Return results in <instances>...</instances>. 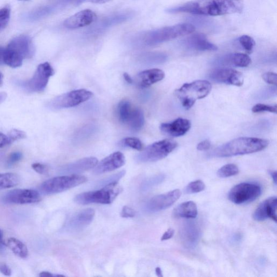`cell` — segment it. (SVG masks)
<instances>
[{
  "instance_id": "6da1fadb",
  "label": "cell",
  "mask_w": 277,
  "mask_h": 277,
  "mask_svg": "<svg viewBox=\"0 0 277 277\" xmlns=\"http://www.w3.org/2000/svg\"><path fill=\"white\" fill-rule=\"evenodd\" d=\"M268 140L256 138L242 137L229 141L215 149L213 157L224 158L253 154L267 148Z\"/></svg>"
},
{
  "instance_id": "7a4b0ae2",
  "label": "cell",
  "mask_w": 277,
  "mask_h": 277,
  "mask_svg": "<svg viewBox=\"0 0 277 277\" xmlns=\"http://www.w3.org/2000/svg\"><path fill=\"white\" fill-rule=\"evenodd\" d=\"M34 54L35 47L31 38L26 36L17 37L5 49L4 63L10 67H19L24 59L31 58Z\"/></svg>"
},
{
  "instance_id": "3957f363",
  "label": "cell",
  "mask_w": 277,
  "mask_h": 277,
  "mask_svg": "<svg viewBox=\"0 0 277 277\" xmlns=\"http://www.w3.org/2000/svg\"><path fill=\"white\" fill-rule=\"evenodd\" d=\"M212 89L211 83L206 80H197L185 83L175 91V95L186 110H189L197 100L205 98Z\"/></svg>"
},
{
  "instance_id": "277c9868",
  "label": "cell",
  "mask_w": 277,
  "mask_h": 277,
  "mask_svg": "<svg viewBox=\"0 0 277 277\" xmlns=\"http://www.w3.org/2000/svg\"><path fill=\"white\" fill-rule=\"evenodd\" d=\"M122 188L117 183L104 186L100 190L85 192L78 195L75 198V201L80 205H87L97 203L101 204H110L120 194Z\"/></svg>"
},
{
  "instance_id": "5b68a950",
  "label": "cell",
  "mask_w": 277,
  "mask_h": 277,
  "mask_svg": "<svg viewBox=\"0 0 277 277\" xmlns=\"http://www.w3.org/2000/svg\"><path fill=\"white\" fill-rule=\"evenodd\" d=\"M194 25L190 24H179L165 27L150 32L146 38V42L150 45H155L171 40L190 35L195 31Z\"/></svg>"
},
{
  "instance_id": "8992f818",
  "label": "cell",
  "mask_w": 277,
  "mask_h": 277,
  "mask_svg": "<svg viewBox=\"0 0 277 277\" xmlns=\"http://www.w3.org/2000/svg\"><path fill=\"white\" fill-rule=\"evenodd\" d=\"M178 144L171 139L158 141L141 151L135 159L140 162H155L166 158L177 148Z\"/></svg>"
},
{
  "instance_id": "52a82bcc",
  "label": "cell",
  "mask_w": 277,
  "mask_h": 277,
  "mask_svg": "<svg viewBox=\"0 0 277 277\" xmlns=\"http://www.w3.org/2000/svg\"><path fill=\"white\" fill-rule=\"evenodd\" d=\"M85 177L72 176L54 177L45 181L41 185V190L46 195H53L70 190L85 183Z\"/></svg>"
},
{
  "instance_id": "ba28073f",
  "label": "cell",
  "mask_w": 277,
  "mask_h": 277,
  "mask_svg": "<svg viewBox=\"0 0 277 277\" xmlns=\"http://www.w3.org/2000/svg\"><path fill=\"white\" fill-rule=\"evenodd\" d=\"M93 95L92 92L86 89L75 90L50 100L47 106L53 110L71 108L89 100Z\"/></svg>"
},
{
  "instance_id": "9c48e42d",
  "label": "cell",
  "mask_w": 277,
  "mask_h": 277,
  "mask_svg": "<svg viewBox=\"0 0 277 277\" xmlns=\"http://www.w3.org/2000/svg\"><path fill=\"white\" fill-rule=\"evenodd\" d=\"M169 13H186L192 14L218 16L215 0H194L167 10Z\"/></svg>"
},
{
  "instance_id": "30bf717a",
  "label": "cell",
  "mask_w": 277,
  "mask_h": 277,
  "mask_svg": "<svg viewBox=\"0 0 277 277\" xmlns=\"http://www.w3.org/2000/svg\"><path fill=\"white\" fill-rule=\"evenodd\" d=\"M53 68L47 62L40 64L30 80L21 84L28 92L41 93L46 89L49 78L54 75Z\"/></svg>"
},
{
  "instance_id": "8fae6325",
  "label": "cell",
  "mask_w": 277,
  "mask_h": 277,
  "mask_svg": "<svg viewBox=\"0 0 277 277\" xmlns=\"http://www.w3.org/2000/svg\"><path fill=\"white\" fill-rule=\"evenodd\" d=\"M262 194L258 185L243 183L237 185L229 193V199L236 204L240 205L256 200Z\"/></svg>"
},
{
  "instance_id": "7c38bea8",
  "label": "cell",
  "mask_w": 277,
  "mask_h": 277,
  "mask_svg": "<svg viewBox=\"0 0 277 277\" xmlns=\"http://www.w3.org/2000/svg\"><path fill=\"white\" fill-rule=\"evenodd\" d=\"M179 189L174 190L167 193L153 197L145 205V210L150 212L161 211L171 206L181 196Z\"/></svg>"
},
{
  "instance_id": "4fadbf2b",
  "label": "cell",
  "mask_w": 277,
  "mask_h": 277,
  "mask_svg": "<svg viewBox=\"0 0 277 277\" xmlns=\"http://www.w3.org/2000/svg\"><path fill=\"white\" fill-rule=\"evenodd\" d=\"M3 200L7 203L22 205L39 202L41 200V197L36 190L15 189L5 194Z\"/></svg>"
},
{
  "instance_id": "5bb4252c",
  "label": "cell",
  "mask_w": 277,
  "mask_h": 277,
  "mask_svg": "<svg viewBox=\"0 0 277 277\" xmlns=\"http://www.w3.org/2000/svg\"><path fill=\"white\" fill-rule=\"evenodd\" d=\"M209 77L214 82L241 86L244 83V77L241 73L233 69H222L211 72Z\"/></svg>"
},
{
  "instance_id": "9a60e30c",
  "label": "cell",
  "mask_w": 277,
  "mask_h": 277,
  "mask_svg": "<svg viewBox=\"0 0 277 277\" xmlns=\"http://www.w3.org/2000/svg\"><path fill=\"white\" fill-rule=\"evenodd\" d=\"M125 157L120 152H117L106 157L95 166L94 173L101 174L111 172L125 165Z\"/></svg>"
},
{
  "instance_id": "2e32d148",
  "label": "cell",
  "mask_w": 277,
  "mask_h": 277,
  "mask_svg": "<svg viewBox=\"0 0 277 277\" xmlns=\"http://www.w3.org/2000/svg\"><path fill=\"white\" fill-rule=\"evenodd\" d=\"M277 206V197L269 198L260 203L253 214V219L257 222H263L270 218L276 223Z\"/></svg>"
},
{
  "instance_id": "e0dca14e",
  "label": "cell",
  "mask_w": 277,
  "mask_h": 277,
  "mask_svg": "<svg viewBox=\"0 0 277 277\" xmlns=\"http://www.w3.org/2000/svg\"><path fill=\"white\" fill-rule=\"evenodd\" d=\"M191 127L190 120L184 118H178L176 120L168 123H162L160 126L161 132L172 137L183 136Z\"/></svg>"
},
{
  "instance_id": "ac0fdd59",
  "label": "cell",
  "mask_w": 277,
  "mask_h": 277,
  "mask_svg": "<svg viewBox=\"0 0 277 277\" xmlns=\"http://www.w3.org/2000/svg\"><path fill=\"white\" fill-rule=\"evenodd\" d=\"M97 17L92 10H83L67 19L64 22V26L69 29H77L92 24L97 19Z\"/></svg>"
},
{
  "instance_id": "d6986e66",
  "label": "cell",
  "mask_w": 277,
  "mask_h": 277,
  "mask_svg": "<svg viewBox=\"0 0 277 277\" xmlns=\"http://www.w3.org/2000/svg\"><path fill=\"white\" fill-rule=\"evenodd\" d=\"M183 46L186 49L196 51H216L218 47L208 40L203 34H195L184 40Z\"/></svg>"
},
{
  "instance_id": "ffe728a7",
  "label": "cell",
  "mask_w": 277,
  "mask_h": 277,
  "mask_svg": "<svg viewBox=\"0 0 277 277\" xmlns=\"http://www.w3.org/2000/svg\"><path fill=\"white\" fill-rule=\"evenodd\" d=\"M165 76V73L161 70L151 69L139 73L134 81L139 87L148 88L161 81Z\"/></svg>"
},
{
  "instance_id": "44dd1931",
  "label": "cell",
  "mask_w": 277,
  "mask_h": 277,
  "mask_svg": "<svg viewBox=\"0 0 277 277\" xmlns=\"http://www.w3.org/2000/svg\"><path fill=\"white\" fill-rule=\"evenodd\" d=\"M94 215L95 211L92 208L86 209L79 212L70 218L68 224V228L72 231L82 230L91 223Z\"/></svg>"
},
{
  "instance_id": "7402d4cb",
  "label": "cell",
  "mask_w": 277,
  "mask_h": 277,
  "mask_svg": "<svg viewBox=\"0 0 277 277\" xmlns=\"http://www.w3.org/2000/svg\"><path fill=\"white\" fill-rule=\"evenodd\" d=\"M215 2L218 16L241 13L244 8L242 0H215Z\"/></svg>"
},
{
  "instance_id": "603a6c76",
  "label": "cell",
  "mask_w": 277,
  "mask_h": 277,
  "mask_svg": "<svg viewBox=\"0 0 277 277\" xmlns=\"http://www.w3.org/2000/svg\"><path fill=\"white\" fill-rule=\"evenodd\" d=\"M98 163L97 158L89 157L72 162L64 166L63 172L67 174H76L88 171L95 167Z\"/></svg>"
},
{
  "instance_id": "cb8c5ba5",
  "label": "cell",
  "mask_w": 277,
  "mask_h": 277,
  "mask_svg": "<svg viewBox=\"0 0 277 277\" xmlns=\"http://www.w3.org/2000/svg\"><path fill=\"white\" fill-rule=\"evenodd\" d=\"M219 61L221 64L238 67H248L252 62L249 56L242 53H234L226 55Z\"/></svg>"
},
{
  "instance_id": "d4e9b609",
  "label": "cell",
  "mask_w": 277,
  "mask_h": 277,
  "mask_svg": "<svg viewBox=\"0 0 277 277\" xmlns=\"http://www.w3.org/2000/svg\"><path fill=\"white\" fill-rule=\"evenodd\" d=\"M173 214L175 217L178 218L195 219L198 215L196 203L192 201L181 203L174 209Z\"/></svg>"
},
{
  "instance_id": "484cf974",
  "label": "cell",
  "mask_w": 277,
  "mask_h": 277,
  "mask_svg": "<svg viewBox=\"0 0 277 277\" xmlns=\"http://www.w3.org/2000/svg\"><path fill=\"white\" fill-rule=\"evenodd\" d=\"M126 124L132 131H138L144 125L145 118L144 112L138 108H133Z\"/></svg>"
},
{
  "instance_id": "4316f807",
  "label": "cell",
  "mask_w": 277,
  "mask_h": 277,
  "mask_svg": "<svg viewBox=\"0 0 277 277\" xmlns=\"http://www.w3.org/2000/svg\"><path fill=\"white\" fill-rule=\"evenodd\" d=\"M5 245L9 247V249L17 256L25 259L28 256L27 247L19 239L15 238H10L5 242Z\"/></svg>"
},
{
  "instance_id": "83f0119b",
  "label": "cell",
  "mask_w": 277,
  "mask_h": 277,
  "mask_svg": "<svg viewBox=\"0 0 277 277\" xmlns=\"http://www.w3.org/2000/svg\"><path fill=\"white\" fill-rule=\"evenodd\" d=\"M20 183L19 175L13 173H0V190L15 187Z\"/></svg>"
},
{
  "instance_id": "f1b7e54d",
  "label": "cell",
  "mask_w": 277,
  "mask_h": 277,
  "mask_svg": "<svg viewBox=\"0 0 277 277\" xmlns=\"http://www.w3.org/2000/svg\"><path fill=\"white\" fill-rule=\"evenodd\" d=\"M133 107L131 104L127 100L121 101L118 106V116L119 121L126 125L130 115H131Z\"/></svg>"
},
{
  "instance_id": "f546056e",
  "label": "cell",
  "mask_w": 277,
  "mask_h": 277,
  "mask_svg": "<svg viewBox=\"0 0 277 277\" xmlns=\"http://www.w3.org/2000/svg\"><path fill=\"white\" fill-rule=\"evenodd\" d=\"M239 172V168L235 164L230 163L220 168L217 172V175L220 178H228L236 176Z\"/></svg>"
},
{
  "instance_id": "4dcf8cb0",
  "label": "cell",
  "mask_w": 277,
  "mask_h": 277,
  "mask_svg": "<svg viewBox=\"0 0 277 277\" xmlns=\"http://www.w3.org/2000/svg\"><path fill=\"white\" fill-rule=\"evenodd\" d=\"M205 185L202 181L198 180L190 183L185 190L186 194H195L199 193L205 189Z\"/></svg>"
},
{
  "instance_id": "1f68e13d",
  "label": "cell",
  "mask_w": 277,
  "mask_h": 277,
  "mask_svg": "<svg viewBox=\"0 0 277 277\" xmlns=\"http://www.w3.org/2000/svg\"><path fill=\"white\" fill-rule=\"evenodd\" d=\"M163 175H158L146 179L141 185V189L143 191H146L154 187V186L160 184L164 179Z\"/></svg>"
},
{
  "instance_id": "d6a6232c",
  "label": "cell",
  "mask_w": 277,
  "mask_h": 277,
  "mask_svg": "<svg viewBox=\"0 0 277 277\" xmlns=\"http://www.w3.org/2000/svg\"><path fill=\"white\" fill-rule=\"evenodd\" d=\"M238 40L241 46L247 53H252L253 48L256 45V42L252 38L247 35L242 36L239 38Z\"/></svg>"
},
{
  "instance_id": "836d02e7",
  "label": "cell",
  "mask_w": 277,
  "mask_h": 277,
  "mask_svg": "<svg viewBox=\"0 0 277 277\" xmlns=\"http://www.w3.org/2000/svg\"><path fill=\"white\" fill-rule=\"evenodd\" d=\"M126 172L125 171H122L116 174H113L109 177H107L98 183L99 186H105L107 185L117 183L124 176Z\"/></svg>"
},
{
  "instance_id": "e575fe53",
  "label": "cell",
  "mask_w": 277,
  "mask_h": 277,
  "mask_svg": "<svg viewBox=\"0 0 277 277\" xmlns=\"http://www.w3.org/2000/svg\"><path fill=\"white\" fill-rule=\"evenodd\" d=\"M10 16V8L8 5L0 8V28H4L9 23Z\"/></svg>"
},
{
  "instance_id": "d590c367",
  "label": "cell",
  "mask_w": 277,
  "mask_h": 277,
  "mask_svg": "<svg viewBox=\"0 0 277 277\" xmlns=\"http://www.w3.org/2000/svg\"><path fill=\"white\" fill-rule=\"evenodd\" d=\"M123 144L129 147V148L138 151L143 150V144L142 142L137 138H127L122 140Z\"/></svg>"
},
{
  "instance_id": "8d00e7d4",
  "label": "cell",
  "mask_w": 277,
  "mask_h": 277,
  "mask_svg": "<svg viewBox=\"0 0 277 277\" xmlns=\"http://www.w3.org/2000/svg\"><path fill=\"white\" fill-rule=\"evenodd\" d=\"M252 111L253 113H255V114L262 112H271L273 113V114H277V105L273 106L258 104L253 106Z\"/></svg>"
},
{
  "instance_id": "74e56055",
  "label": "cell",
  "mask_w": 277,
  "mask_h": 277,
  "mask_svg": "<svg viewBox=\"0 0 277 277\" xmlns=\"http://www.w3.org/2000/svg\"><path fill=\"white\" fill-rule=\"evenodd\" d=\"M10 144L15 141L26 138L27 135L25 132L17 129H13L7 134Z\"/></svg>"
},
{
  "instance_id": "f35d334b",
  "label": "cell",
  "mask_w": 277,
  "mask_h": 277,
  "mask_svg": "<svg viewBox=\"0 0 277 277\" xmlns=\"http://www.w3.org/2000/svg\"><path fill=\"white\" fill-rule=\"evenodd\" d=\"M263 80L267 83L274 85H277V75L276 73L273 72L265 73L263 75Z\"/></svg>"
},
{
  "instance_id": "ab89813d",
  "label": "cell",
  "mask_w": 277,
  "mask_h": 277,
  "mask_svg": "<svg viewBox=\"0 0 277 277\" xmlns=\"http://www.w3.org/2000/svg\"><path fill=\"white\" fill-rule=\"evenodd\" d=\"M22 158V154L20 152H15L11 154L7 160L8 165H13L20 161Z\"/></svg>"
},
{
  "instance_id": "60d3db41",
  "label": "cell",
  "mask_w": 277,
  "mask_h": 277,
  "mask_svg": "<svg viewBox=\"0 0 277 277\" xmlns=\"http://www.w3.org/2000/svg\"><path fill=\"white\" fill-rule=\"evenodd\" d=\"M32 167L36 172L41 174H46L48 170L47 166L41 163H33Z\"/></svg>"
},
{
  "instance_id": "b9f144b4",
  "label": "cell",
  "mask_w": 277,
  "mask_h": 277,
  "mask_svg": "<svg viewBox=\"0 0 277 277\" xmlns=\"http://www.w3.org/2000/svg\"><path fill=\"white\" fill-rule=\"evenodd\" d=\"M123 218H132L135 216V212L133 209L128 206H124L121 213Z\"/></svg>"
},
{
  "instance_id": "7bdbcfd3",
  "label": "cell",
  "mask_w": 277,
  "mask_h": 277,
  "mask_svg": "<svg viewBox=\"0 0 277 277\" xmlns=\"http://www.w3.org/2000/svg\"><path fill=\"white\" fill-rule=\"evenodd\" d=\"M0 273L5 276H10L12 274V270L7 264L4 263H0Z\"/></svg>"
},
{
  "instance_id": "ee69618b",
  "label": "cell",
  "mask_w": 277,
  "mask_h": 277,
  "mask_svg": "<svg viewBox=\"0 0 277 277\" xmlns=\"http://www.w3.org/2000/svg\"><path fill=\"white\" fill-rule=\"evenodd\" d=\"M211 144L210 141L205 140L201 141L197 145V149L198 151H206L210 149Z\"/></svg>"
},
{
  "instance_id": "f6af8a7d",
  "label": "cell",
  "mask_w": 277,
  "mask_h": 277,
  "mask_svg": "<svg viewBox=\"0 0 277 277\" xmlns=\"http://www.w3.org/2000/svg\"><path fill=\"white\" fill-rule=\"evenodd\" d=\"M11 145L7 134L5 135L2 132H0V149L5 148Z\"/></svg>"
},
{
  "instance_id": "bcb514c9",
  "label": "cell",
  "mask_w": 277,
  "mask_h": 277,
  "mask_svg": "<svg viewBox=\"0 0 277 277\" xmlns=\"http://www.w3.org/2000/svg\"><path fill=\"white\" fill-rule=\"evenodd\" d=\"M174 230L172 229H169L163 234L161 237V240L162 241L167 240L171 239L172 237L174 236Z\"/></svg>"
},
{
  "instance_id": "7dc6e473",
  "label": "cell",
  "mask_w": 277,
  "mask_h": 277,
  "mask_svg": "<svg viewBox=\"0 0 277 277\" xmlns=\"http://www.w3.org/2000/svg\"><path fill=\"white\" fill-rule=\"evenodd\" d=\"M76 1H86V2H90L94 3H99V4H103L105 3L111 1V0H76Z\"/></svg>"
},
{
  "instance_id": "c3c4849f",
  "label": "cell",
  "mask_w": 277,
  "mask_h": 277,
  "mask_svg": "<svg viewBox=\"0 0 277 277\" xmlns=\"http://www.w3.org/2000/svg\"><path fill=\"white\" fill-rule=\"evenodd\" d=\"M39 276L41 277H63L62 275H54L49 272H46V271H43V272L41 273L40 274Z\"/></svg>"
},
{
  "instance_id": "681fc988",
  "label": "cell",
  "mask_w": 277,
  "mask_h": 277,
  "mask_svg": "<svg viewBox=\"0 0 277 277\" xmlns=\"http://www.w3.org/2000/svg\"><path fill=\"white\" fill-rule=\"evenodd\" d=\"M5 49L1 46H0V65H3L4 63V56Z\"/></svg>"
},
{
  "instance_id": "f907efd6",
  "label": "cell",
  "mask_w": 277,
  "mask_h": 277,
  "mask_svg": "<svg viewBox=\"0 0 277 277\" xmlns=\"http://www.w3.org/2000/svg\"><path fill=\"white\" fill-rule=\"evenodd\" d=\"M123 78L124 79H125V81L129 84H132L134 82L132 78L131 77V76H129V75L127 73H124Z\"/></svg>"
},
{
  "instance_id": "816d5d0a",
  "label": "cell",
  "mask_w": 277,
  "mask_h": 277,
  "mask_svg": "<svg viewBox=\"0 0 277 277\" xmlns=\"http://www.w3.org/2000/svg\"><path fill=\"white\" fill-rule=\"evenodd\" d=\"M269 174L273 180L275 185H277V172L276 171H270Z\"/></svg>"
},
{
  "instance_id": "f5cc1de1",
  "label": "cell",
  "mask_w": 277,
  "mask_h": 277,
  "mask_svg": "<svg viewBox=\"0 0 277 277\" xmlns=\"http://www.w3.org/2000/svg\"><path fill=\"white\" fill-rule=\"evenodd\" d=\"M7 97V94L5 92H0V104L3 103Z\"/></svg>"
},
{
  "instance_id": "db71d44e",
  "label": "cell",
  "mask_w": 277,
  "mask_h": 277,
  "mask_svg": "<svg viewBox=\"0 0 277 277\" xmlns=\"http://www.w3.org/2000/svg\"><path fill=\"white\" fill-rule=\"evenodd\" d=\"M3 232L2 230H0V245H5V243L4 242L3 240Z\"/></svg>"
},
{
  "instance_id": "11a10c76",
  "label": "cell",
  "mask_w": 277,
  "mask_h": 277,
  "mask_svg": "<svg viewBox=\"0 0 277 277\" xmlns=\"http://www.w3.org/2000/svg\"><path fill=\"white\" fill-rule=\"evenodd\" d=\"M156 273L158 277H162V271L160 268L156 269Z\"/></svg>"
},
{
  "instance_id": "9f6ffc18",
  "label": "cell",
  "mask_w": 277,
  "mask_h": 277,
  "mask_svg": "<svg viewBox=\"0 0 277 277\" xmlns=\"http://www.w3.org/2000/svg\"><path fill=\"white\" fill-rule=\"evenodd\" d=\"M3 82V75L2 73L0 72V87L2 86Z\"/></svg>"
},
{
  "instance_id": "6f0895ef",
  "label": "cell",
  "mask_w": 277,
  "mask_h": 277,
  "mask_svg": "<svg viewBox=\"0 0 277 277\" xmlns=\"http://www.w3.org/2000/svg\"><path fill=\"white\" fill-rule=\"evenodd\" d=\"M22 1H28V0H22Z\"/></svg>"
}]
</instances>
